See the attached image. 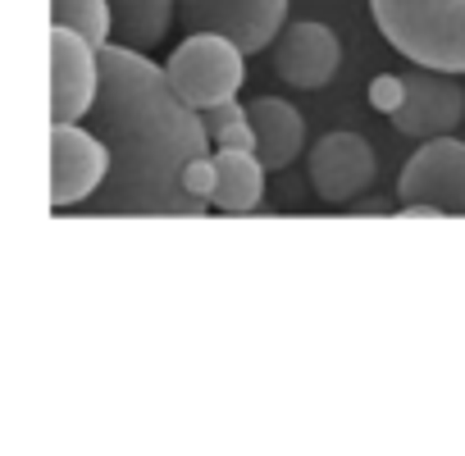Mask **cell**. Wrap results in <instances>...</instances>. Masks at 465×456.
I'll use <instances>...</instances> for the list:
<instances>
[{
	"label": "cell",
	"mask_w": 465,
	"mask_h": 456,
	"mask_svg": "<svg viewBox=\"0 0 465 456\" xmlns=\"http://www.w3.org/2000/svg\"><path fill=\"white\" fill-rule=\"evenodd\" d=\"M87 128L110 146V173L83 205L92 214H205L210 201L183 187V169L210 155V128L192 110L164 64L146 51L110 42L101 51V92Z\"/></svg>",
	"instance_id": "1"
},
{
	"label": "cell",
	"mask_w": 465,
	"mask_h": 456,
	"mask_svg": "<svg viewBox=\"0 0 465 456\" xmlns=\"http://www.w3.org/2000/svg\"><path fill=\"white\" fill-rule=\"evenodd\" d=\"M370 15L411 64L465 74V0H370Z\"/></svg>",
	"instance_id": "2"
},
{
	"label": "cell",
	"mask_w": 465,
	"mask_h": 456,
	"mask_svg": "<svg viewBox=\"0 0 465 456\" xmlns=\"http://www.w3.org/2000/svg\"><path fill=\"white\" fill-rule=\"evenodd\" d=\"M164 74L192 110H210L223 101H238L247 78V51L219 33H187L164 60Z\"/></svg>",
	"instance_id": "3"
},
{
	"label": "cell",
	"mask_w": 465,
	"mask_h": 456,
	"mask_svg": "<svg viewBox=\"0 0 465 456\" xmlns=\"http://www.w3.org/2000/svg\"><path fill=\"white\" fill-rule=\"evenodd\" d=\"M178 19L187 33H219L256 55L288 28V0H178Z\"/></svg>",
	"instance_id": "4"
},
{
	"label": "cell",
	"mask_w": 465,
	"mask_h": 456,
	"mask_svg": "<svg viewBox=\"0 0 465 456\" xmlns=\"http://www.w3.org/2000/svg\"><path fill=\"white\" fill-rule=\"evenodd\" d=\"M110 173V146L78 124H51V205L83 210Z\"/></svg>",
	"instance_id": "5"
},
{
	"label": "cell",
	"mask_w": 465,
	"mask_h": 456,
	"mask_svg": "<svg viewBox=\"0 0 465 456\" xmlns=\"http://www.w3.org/2000/svg\"><path fill=\"white\" fill-rule=\"evenodd\" d=\"M101 92V51L74 28H51V124H78Z\"/></svg>",
	"instance_id": "6"
},
{
	"label": "cell",
	"mask_w": 465,
	"mask_h": 456,
	"mask_svg": "<svg viewBox=\"0 0 465 456\" xmlns=\"http://www.w3.org/2000/svg\"><path fill=\"white\" fill-rule=\"evenodd\" d=\"M306 173H311V187H315L320 201H356L361 192L374 187L379 160H374V146L361 133L338 128V133H324L311 146Z\"/></svg>",
	"instance_id": "7"
},
{
	"label": "cell",
	"mask_w": 465,
	"mask_h": 456,
	"mask_svg": "<svg viewBox=\"0 0 465 456\" xmlns=\"http://www.w3.org/2000/svg\"><path fill=\"white\" fill-rule=\"evenodd\" d=\"M397 196L406 201H433L442 214H465V142L429 137L397 178Z\"/></svg>",
	"instance_id": "8"
},
{
	"label": "cell",
	"mask_w": 465,
	"mask_h": 456,
	"mask_svg": "<svg viewBox=\"0 0 465 456\" xmlns=\"http://www.w3.org/2000/svg\"><path fill=\"white\" fill-rule=\"evenodd\" d=\"M460 74H438V69H420L406 78V101L392 114V128L401 137H447L460 119H465V87L456 83Z\"/></svg>",
	"instance_id": "9"
},
{
	"label": "cell",
	"mask_w": 465,
	"mask_h": 456,
	"mask_svg": "<svg viewBox=\"0 0 465 456\" xmlns=\"http://www.w3.org/2000/svg\"><path fill=\"white\" fill-rule=\"evenodd\" d=\"M342 64V46H338V33L320 19H292L279 42H274V74L297 87V92H315V87H329L333 74Z\"/></svg>",
	"instance_id": "10"
},
{
	"label": "cell",
	"mask_w": 465,
	"mask_h": 456,
	"mask_svg": "<svg viewBox=\"0 0 465 456\" xmlns=\"http://www.w3.org/2000/svg\"><path fill=\"white\" fill-rule=\"evenodd\" d=\"M247 114H252V128H256V155L270 164V173L288 169L302 155V146H306L302 110L292 101H283V96H256L247 105Z\"/></svg>",
	"instance_id": "11"
},
{
	"label": "cell",
	"mask_w": 465,
	"mask_h": 456,
	"mask_svg": "<svg viewBox=\"0 0 465 456\" xmlns=\"http://www.w3.org/2000/svg\"><path fill=\"white\" fill-rule=\"evenodd\" d=\"M214 164H219L214 210H223V214H256L265 205V173H270V164L256 151L219 146L214 151Z\"/></svg>",
	"instance_id": "12"
},
{
	"label": "cell",
	"mask_w": 465,
	"mask_h": 456,
	"mask_svg": "<svg viewBox=\"0 0 465 456\" xmlns=\"http://www.w3.org/2000/svg\"><path fill=\"white\" fill-rule=\"evenodd\" d=\"M110 15H114L119 46L155 51L178 19V0H110Z\"/></svg>",
	"instance_id": "13"
},
{
	"label": "cell",
	"mask_w": 465,
	"mask_h": 456,
	"mask_svg": "<svg viewBox=\"0 0 465 456\" xmlns=\"http://www.w3.org/2000/svg\"><path fill=\"white\" fill-rule=\"evenodd\" d=\"M51 28H74V33L87 37L96 51H105V46L114 42L110 0H51Z\"/></svg>",
	"instance_id": "14"
},
{
	"label": "cell",
	"mask_w": 465,
	"mask_h": 456,
	"mask_svg": "<svg viewBox=\"0 0 465 456\" xmlns=\"http://www.w3.org/2000/svg\"><path fill=\"white\" fill-rule=\"evenodd\" d=\"M183 187H187L192 196H201V201H210V205H214V187H219V164H214V151H210V155H196V160L183 169Z\"/></svg>",
	"instance_id": "15"
},
{
	"label": "cell",
	"mask_w": 465,
	"mask_h": 456,
	"mask_svg": "<svg viewBox=\"0 0 465 456\" xmlns=\"http://www.w3.org/2000/svg\"><path fill=\"white\" fill-rule=\"evenodd\" d=\"M401 101H406V78L401 74H379L374 83H370V105L379 110V114H397L401 110Z\"/></svg>",
	"instance_id": "16"
},
{
	"label": "cell",
	"mask_w": 465,
	"mask_h": 456,
	"mask_svg": "<svg viewBox=\"0 0 465 456\" xmlns=\"http://www.w3.org/2000/svg\"><path fill=\"white\" fill-rule=\"evenodd\" d=\"M201 119H205L210 142H214V133H223V128H232V124H242V119H247V105H238V101H223V105L201 110Z\"/></svg>",
	"instance_id": "17"
},
{
	"label": "cell",
	"mask_w": 465,
	"mask_h": 456,
	"mask_svg": "<svg viewBox=\"0 0 465 456\" xmlns=\"http://www.w3.org/2000/svg\"><path fill=\"white\" fill-rule=\"evenodd\" d=\"M219 146H232V151H256V128H252V114L242 124H232L223 133H214V151Z\"/></svg>",
	"instance_id": "18"
},
{
	"label": "cell",
	"mask_w": 465,
	"mask_h": 456,
	"mask_svg": "<svg viewBox=\"0 0 465 456\" xmlns=\"http://www.w3.org/2000/svg\"><path fill=\"white\" fill-rule=\"evenodd\" d=\"M401 219H442V210L433 201H406L401 205Z\"/></svg>",
	"instance_id": "19"
}]
</instances>
